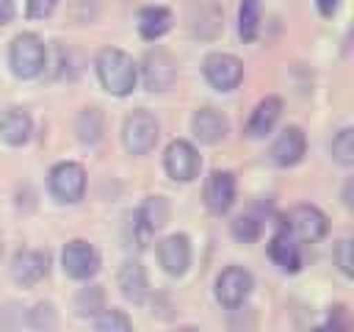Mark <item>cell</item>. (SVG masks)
I'll return each instance as SVG.
<instances>
[{"mask_svg": "<svg viewBox=\"0 0 354 332\" xmlns=\"http://www.w3.org/2000/svg\"><path fill=\"white\" fill-rule=\"evenodd\" d=\"M313 332H346V321H343V307H337V313L324 324V326H315Z\"/></svg>", "mask_w": 354, "mask_h": 332, "instance_id": "31", "label": "cell"}, {"mask_svg": "<svg viewBox=\"0 0 354 332\" xmlns=\"http://www.w3.org/2000/svg\"><path fill=\"white\" fill-rule=\"evenodd\" d=\"M332 158L340 166H351L354 163V130L343 127L335 138H332Z\"/></svg>", "mask_w": 354, "mask_h": 332, "instance_id": "26", "label": "cell"}, {"mask_svg": "<svg viewBox=\"0 0 354 332\" xmlns=\"http://www.w3.org/2000/svg\"><path fill=\"white\" fill-rule=\"evenodd\" d=\"M158 260H160L166 274H171V277L185 274L188 266H191V241H188V235L174 232V235L163 238L158 243Z\"/></svg>", "mask_w": 354, "mask_h": 332, "instance_id": "13", "label": "cell"}, {"mask_svg": "<svg viewBox=\"0 0 354 332\" xmlns=\"http://www.w3.org/2000/svg\"><path fill=\"white\" fill-rule=\"evenodd\" d=\"M232 202H235V177L230 172H221V169L210 172L207 183H205V205H207V210L221 216V213H227L232 208Z\"/></svg>", "mask_w": 354, "mask_h": 332, "instance_id": "14", "label": "cell"}, {"mask_svg": "<svg viewBox=\"0 0 354 332\" xmlns=\"http://www.w3.org/2000/svg\"><path fill=\"white\" fill-rule=\"evenodd\" d=\"M282 230L296 241H318L326 235V216L313 205H296L285 213Z\"/></svg>", "mask_w": 354, "mask_h": 332, "instance_id": "7", "label": "cell"}, {"mask_svg": "<svg viewBox=\"0 0 354 332\" xmlns=\"http://www.w3.org/2000/svg\"><path fill=\"white\" fill-rule=\"evenodd\" d=\"M141 75H144V86H147L149 91H163V89H169V86L174 83V75H177L174 58H171L166 50L155 47V50H149V53L144 55Z\"/></svg>", "mask_w": 354, "mask_h": 332, "instance_id": "10", "label": "cell"}, {"mask_svg": "<svg viewBox=\"0 0 354 332\" xmlns=\"http://www.w3.org/2000/svg\"><path fill=\"white\" fill-rule=\"evenodd\" d=\"M33 133V119L25 108L11 105L0 113V138L11 147H22Z\"/></svg>", "mask_w": 354, "mask_h": 332, "instance_id": "15", "label": "cell"}, {"mask_svg": "<svg viewBox=\"0 0 354 332\" xmlns=\"http://www.w3.org/2000/svg\"><path fill=\"white\" fill-rule=\"evenodd\" d=\"M163 166H166V174L177 183H191L199 177V169H202V158L196 152V147L185 138H174L169 147H166V155H163Z\"/></svg>", "mask_w": 354, "mask_h": 332, "instance_id": "4", "label": "cell"}, {"mask_svg": "<svg viewBox=\"0 0 354 332\" xmlns=\"http://www.w3.org/2000/svg\"><path fill=\"white\" fill-rule=\"evenodd\" d=\"M232 235H235L238 241H243V243H252V241L260 235V221H257L254 216H238V219L232 221Z\"/></svg>", "mask_w": 354, "mask_h": 332, "instance_id": "28", "label": "cell"}, {"mask_svg": "<svg viewBox=\"0 0 354 332\" xmlns=\"http://www.w3.org/2000/svg\"><path fill=\"white\" fill-rule=\"evenodd\" d=\"M279 113H282V100H279V97H266V100H260V102L254 105L249 122H246V136H249V138H263V136L271 133V127L277 124Z\"/></svg>", "mask_w": 354, "mask_h": 332, "instance_id": "19", "label": "cell"}, {"mask_svg": "<svg viewBox=\"0 0 354 332\" xmlns=\"http://www.w3.org/2000/svg\"><path fill=\"white\" fill-rule=\"evenodd\" d=\"M61 266L72 279H91L97 274V268H100V255L88 241L75 238V241H69L64 246Z\"/></svg>", "mask_w": 354, "mask_h": 332, "instance_id": "9", "label": "cell"}, {"mask_svg": "<svg viewBox=\"0 0 354 332\" xmlns=\"http://www.w3.org/2000/svg\"><path fill=\"white\" fill-rule=\"evenodd\" d=\"M177 332H199V329H196V326H180Z\"/></svg>", "mask_w": 354, "mask_h": 332, "instance_id": "34", "label": "cell"}, {"mask_svg": "<svg viewBox=\"0 0 354 332\" xmlns=\"http://www.w3.org/2000/svg\"><path fill=\"white\" fill-rule=\"evenodd\" d=\"M94 332H133V324H130L127 313L111 307V310H102V313L97 315Z\"/></svg>", "mask_w": 354, "mask_h": 332, "instance_id": "25", "label": "cell"}, {"mask_svg": "<svg viewBox=\"0 0 354 332\" xmlns=\"http://www.w3.org/2000/svg\"><path fill=\"white\" fill-rule=\"evenodd\" d=\"M50 194L58 202H77L86 191V169L75 160H61L50 169Z\"/></svg>", "mask_w": 354, "mask_h": 332, "instance_id": "5", "label": "cell"}, {"mask_svg": "<svg viewBox=\"0 0 354 332\" xmlns=\"http://www.w3.org/2000/svg\"><path fill=\"white\" fill-rule=\"evenodd\" d=\"M171 28V11L163 6H147L138 14V33L147 42H158Z\"/></svg>", "mask_w": 354, "mask_h": 332, "instance_id": "20", "label": "cell"}, {"mask_svg": "<svg viewBox=\"0 0 354 332\" xmlns=\"http://www.w3.org/2000/svg\"><path fill=\"white\" fill-rule=\"evenodd\" d=\"M337 6H340V0H315V8L321 17H332L337 11Z\"/></svg>", "mask_w": 354, "mask_h": 332, "instance_id": "32", "label": "cell"}, {"mask_svg": "<svg viewBox=\"0 0 354 332\" xmlns=\"http://www.w3.org/2000/svg\"><path fill=\"white\" fill-rule=\"evenodd\" d=\"M47 64V47L36 33H19L14 36L11 47H8V66L17 77L28 80L36 77Z\"/></svg>", "mask_w": 354, "mask_h": 332, "instance_id": "2", "label": "cell"}, {"mask_svg": "<svg viewBox=\"0 0 354 332\" xmlns=\"http://www.w3.org/2000/svg\"><path fill=\"white\" fill-rule=\"evenodd\" d=\"M14 19V0H0V28Z\"/></svg>", "mask_w": 354, "mask_h": 332, "instance_id": "33", "label": "cell"}, {"mask_svg": "<svg viewBox=\"0 0 354 332\" xmlns=\"http://www.w3.org/2000/svg\"><path fill=\"white\" fill-rule=\"evenodd\" d=\"M268 257L282 268V271H299L301 268V249L299 241L293 235H288L285 230H277L271 243H268Z\"/></svg>", "mask_w": 354, "mask_h": 332, "instance_id": "18", "label": "cell"}, {"mask_svg": "<svg viewBox=\"0 0 354 332\" xmlns=\"http://www.w3.org/2000/svg\"><path fill=\"white\" fill-rule=\"evenodd\" d=\"M116 282H119V290L127 302L133 304H141L147 296H149V279H147V271L138 260H127L122 263L119 274H116Z\"/></svg>", "mask_w": 354, "mask_h": 332, "instance_id": "16", "label": "cell"}, {"mask_svg": "<svg viewBox=\"0 0 354 332\" xmlns=\"http://www.w3.org/2000/svg\"><path fill=\"white\" fill-rule=\"evenodd\" d=\"M160 136L158 119L149 111H133L122 124V141L130 155H147L155 149Z\"/></svg>", "mask_w": 354, "mask_h": 332, "instance_id": "3", "label": "cell"}, {"mask_svg": "<svg viewBox=\"0 0 354 332\" xmlns=\"http://www.w3.org/2000/svg\"><path fill=\"white\" fill-rule=\"evenodd\" d=\"M191 133L202 144H218L227 136V119L216 108H199L191 116Z\"/></svg>", "mask_w": 354, "mask_h": 332, "instance_id": "17", "label": "cell"}, {"mask_svg": "<svg viewBox=\"0 0 354 332\" xmlns=\"http://www.w3.org/2000/svg\"><path fill=\"white\" fill-rule=\"evenodd\" d=\"M335 260H337V266H340V271H343L346 277L354 274V257H351V241H348V238H343V241L335 246Z\"/></svg>", "mask_w": 354, "mask_h": 332, "instance_id": "29", "label": "cell"}, {"mask_svg": "<svg viewBox=\"0 0 354 332\" xmlns=\"http://www.w3.org/2000/svg\"><path fill=\"white\" fill-rule=\"evenodd\" d=\"M202 72L216 91H232L243 80V64L232 53H210L202 64Z\"/></svg>", "mask_w": 354, "mask_h": 332, "instance_id": "6", "label": "cell"}, {"mask_svg": "<svg viewBox=\"0 0 354 332\" xmlns=\"http://www.w3.org/2000/svg\"><path fill=\"white\" fill-rule=\"evenodd\" d=\"M97 77L102 83V89L113 97H127L136 83H138V66L136 61L119 50V47H105L100 55H97Z\"/></svg>", "mask_w": 354, "mask_h": 332, "instance_id": "1", "label": "cell"}, {"mask_svg": "<svg viewBox=\"0 0 354 332\" xmlns=\"http://www.w3.org/2000/svg\"><path fill=\"white\" fill-rule=\"evenodd\" d=\"M102 130H105V119H102V111L100 108H83L75 119V133L83 144H97L102 138Z\"/></svg>", "mask_w": 354, "mask_h": 332, "instance_id": "21", "label": "cell"}, {"mask_svg": "<svg viewBox=\"0 0 354 332\" xmlns=\"http://www.w3.org/2000/svg\"><path fill=\"white\" fill-rule=\"evenodd\" d=\"M252 285H254V279H252V274L243 266H227L216 277V299H218L221 307L235 310V307H241L249 299Z\"/></svg>", "mask_w": 354, "mask_h": 332, "instance_id": "8", "label": "cell"}, {"mask_svg": "<svg viewBox=\"0 0 354 332\" xmlns=\"http://www.w3.org/2000/svg\"><path fill=\"white\" fill-rule=\"evenodd\" d=\"M75 310L80 315H100L105 310V293L100 285H86L75 296Z\"/></svg>", "mask_w": 354, "mask_h": 332, "instance_id": "24", "label": "cell"}, {"mask_svg": "<svg viewBox=\"0 0 354 332\" xmlns=\"http://www.w3.org/2000/svg\"><path fill=\"white\" fill-rule=\"evenodd\" d=\"M260 0H241L238 8V33L243 42H254L257 28H260Z\"/></svg>", "mask_w": 354, "mask_h": 332, "instance_id": "23", "label": "cell"}, {"mask_svg": "<svg viewBox=\"0 0 354 332\" xmlns=\"http://www.w3.org/2000/svg\"><path fill=\"white\" fill-rule=\"evenodd\" d=\"M136 221L147 230V232H155L158 227H163L169 221V202L163 196H147V202L138 208L136 213Z\"/></svg>", "mask_w": 354, "mask_h": 332, "instance_id": "22", "label": "cell"}, {"mask_svg": "<svg viewBox=\"0 0 354 332\" xmlns=\"http://www.w3.org/2000/svg\"><path fill=\"white\" fill-rule=\"evenodd\" d=\"M30 326L36 329V332H53L55 329V310H53V304H36L33 310H30Z\"/></svg>", "mask_w": 354, "mask_h": 332, "instance_id": "27", "label": "cell"}, {"mask_svg": "<svg viewBox=\"0 0 354 332\" xmlns=\"http://www.w3.org/2000/svg\"><path fill=\"white\" fill-rule=\"evenodd\" d=\"M25 6H28V17L30 19H44V17H50L55 11L58 0H25Z\"/></svg>", "mask_w": 354, "mask_h": 332, "instance_id": "30", "label": "cell"}, {"mask_svg": "<svg viewBox=\"0 0 354 332\" xmlns=\"http://www.w3.org/2000/svg\"><path fill=\"white\" fill-rule=\"evenodd\" d=\"M47 271H50V257L39 249H22L11 260V277L22 288H30V285L41 282L47 277Z\"/></svg>", "mask_w": 354, "mask_h": 332, "instance_id": "11", "label": "cell"}, {"mask_svg": "<svg viewBox=\"0 0 354 332\" xmlns=\"http://www.w3.org/2000/svg\"><path fill=\"white\" fill-rule=\"evenodd\" d=\"M304 149H307V138H304L301 127L288 124V127H282V133L274 138L268 155H271V160H274L277 166L288 169V166H296V163L304 158Z\"/></svg>", "mask_w": 354, "mask_h": 332, "instance_id": "12", "label": "cell"}]
</instances>
